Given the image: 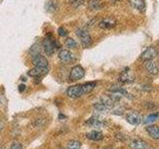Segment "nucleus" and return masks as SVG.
<instances>
[{"label":"nucleus","instance_id":"obj_1","mask_svg":"<svg viewBox=\"0 0 159 149\" xmlns=\"http://www.w3.org/2000/svg\"><path fill=\"white\" fill-rule=\"evenodd\" d=\"M97 83L91 82V83H86L84 84H76V86H72L68 88L67 89V96L71 98H79L83 97L84 94L89 93L93 88H96Z\"/></svg>","mask_w":159,"mask_h":149},{"label":"nucleus","instance_id":"obj_2","mask_svg":"<svg viewBox=\"0 0 159 149\" xmlns=\"http://www.w3.org/2000/svg\"><path fill=\"white\" fill-rule=\"evenodd\" d=\"M59 47V44L56 42V40L54 39V37L52 36V34H47L46 35V38L43 41V48H44V51L45 54L47 56L51 57L52 55L54 54L55 50Z\"/></svg>","mask_w":159,"mask_h":149},{"label":"nucleus","instance_id":"obj_3","mask_svg":"<svg viewBox=\"0 0 159 149\" xmlns=\"http://www.w3.org/2000/svg\"><path fill=\"white\" fill-rule=\"evenodd\" d=\"M77 36L80 38L81 40V43H82V46L84 48H89L92 46L93 44V40L89 33L84 28H78L77 31H76Z\"/></svg>","mask_w":159,"mask_h":149},{"label":"nucleus","instance_id":"obj_4","mask_svg":"<svg viewBox=\"0 0 159 149\" xmlns=\"http://www.w3.org/2000/svg\"><path fill=\"white\" fill-rule=\"evenodd\" d=\"M84 77V70L83 69V67L81 66H75L71 69L70 71V74H69V78L71 79L72 82L75 81H79Z\"/></svg>","mask_w":159,"mask_h":149},{"label":"nucleus","instance_id":"obj_5","mask_svg":"<svg viewBox=\"0 0 159 149\" xmlns=\"http://www.w3.org/2000/svg\"><path fill=\"white\" fill-rule=\"evenodd\" d=\"M108 92L111 93H116L119 97H128V98H132L131 94L129 93L126 89H124L123 88L119 87V86H116V84H113L111 88H108Z\"/></svg>","mask_w":159,"mask_h":149},{"label":"nucleus","instance_id":"obj_6","mask_svg":"<svg viewBox=\"0 0 159 149\" xmlns=\"http://www.w3.org/2000/svg\"><path fill=\"white\" fill-rule=\"evenodd\" d=\"M32 64L35 67H39V68H49V64L47 59L45 58L42 55H36V56H33L32 58Z\"/></svg>","mask_w":159,"mask_h":149},{"label":"nucleus","instance_id":"obj_7","mask_svg":"<svg viewBox=\"0 0 159 149\" xmlns=\"http://www.w3.org/2000/svg\"><path fill=\"white\" fill-rule=\"evenodd\" d=\"M156 56H157V50L154 47H148L141 54L140 59L143 60V61H149V60H153Z\"/></svg>","mask_w":159,"mask_h":149},{"label":"nucleus","instance_id":"obj_8","mask_svg":"<svg viewBox=\"0 0 159 149\" xmlns=\"http://www.w3.org/2000/svg\"><path fill=\"white\" fill-rule=\"evenodd\" d=\"M141 116L140 114L135 112V111H130L127 113L126 115V121L128 123H130L131 125H138L141 122Z\"/></svg>","mask_w":159,"mask_h":149},{"label":"nucleus","instance_id":"obj_9","mask_svg":"<svg viewBox=\"0 0 159 149\" xmlns=\"http://www.w3.org/2000/svg\"><path fill=\"white\" fill-rule=\"evenodd\" d=\"M49 71V68H39V67H34L31 69L30 71L27 73L28 76L32 77V78H39L43 76V74H46Z\"/></svg>","mask_w":159,"mask_h":149},{"label":"nucleus","instance_id":"obj_10","mask_svg":"<svg viewBox=\"0 0 159 149\" xmlns=\"http://www.w3.org/2000/svg\"><path fill=\"white\" fill-rule=\"evenodd\" d=\"M89 126L91 127H96V128H101V127H103L106 125V123H104V120L102 118H99L98 116H93L89 119V120L86 122Z\"/></svg>","mask_w":159,"mask_h":149},{"label":"nucleus","instance_id":"obj_11","mask_svg":"<svg viewBox=\"0 0 159 149\" xmlns=\"http://www.w3.org/2000/svg\"><path fill=\"white\" fill-rule=\"evenodd\" d=\"M58 57L62 62L68 63V62H72L74 60V54L71 51H69V50H61L59 52Z\"/></svg>","mask_w":159,"mask_h":149},{"label":"nucleus","instance_id":"obj_12","mask_svg":"<svg viewBox=\"0 0 159 149\" xmlns=\"http://www.w3.org/2000/svg\"><path fill=\"white\" fill-rule=\"evenodd\" d=\"M116 25V20L113 18H106L98 23L99 28L102 29H111Z\"/></svg>","mask_w":159,"mask_h":149},{"label":"nucleus","instance_id":"obj_13","mask_svg":"<svg viewBox=\"0 0 159 149\" xmlns=\"http://www.w3.org/2000/svg\"><path fill=\"white\" fill-rule=\"evenodd\" d=\"M118 81L122 84H131L134 82V77L130 72H122L118 78Z\"/></svg>","mask_w":159,"mask_h":149},{"label":"nucleus","instance_id":"obj_14","mask_svg":"<svg viewBox=\"0 0 159 149\" xmlns=\"http://www.w3.org/2000/svg\"><path fill=\"white\" fill-rule=\"evenodd\" d=\"M129 3H130V5L134 9L138 10V11H140V12L145 11L146 5L144 0H129Z\"/></svg>","mask_w":159,"mask_h":149},{"label":"nucleus","instance_id":"obj_15","mask_svg":"<svg viewBox=\"0 0 159 149\" xmlns=\"http://www.w3.org/2000/svg\"><path fill=\"white\" fill-rule=\"evenodd\" d=\"M145 68L147 70V72L151 74H158V67L155 64V62L153 60H149V61H146L145 64Z\"/></svg>","mask_w":159,"mask_h":149},{"label":"nucleus","instance_id":"obj_16","mask_svg":"<svg viewBox=\"0 0 159 149\" xmlns=\"http://www.w3.org/2000/svg\"><path fill=\"white\" fill-rule=\"evenodd\" d=\"M131 149H146L147 148V144L145 141L140 140V139H135V140H132L129 144Z\"/></svg>","mask_w":159,"mask_h":149},{"label":"nucleus","instance_id":"obj_17","mask_svg":"<svg viewBox=\"0 0 159 149\" xmlns=\"http://www.w3.org/2000/svg\"><path fill=\"white\" fill-rule=\"evenodd\" d=\"M87 138H89V140H93V141H99L102 140L103 138V135L101 131H98V130H93L91 132H88L87 133Z\"/></svg>","mask_w":159,"mask_h":149},{"label":"nucleus","instance_id":"obj_18","mask_svg":"<svg viewBox=\"0 0 159 149\" xmlns=\"http://www.w3.org/2000/svg\"><path fill=\"white\" fill-rule=\"evenodd\" d=\"M148 134L154 139H159V127L156 125H149L146 127Z\"/></svg>","mask_w":159,"mask_h":149},{"label":"nucleus","instance_id":"obj_19","mask_svg":"<svg viewBox=\"0 0 159 149\" xmlns=\"http://www.w3.org/2000/svg\"><path fill=\"white\" fill-rule=\"evenodd\" d=\"M101 102L106 106L107 109H111L114 106V102L109 96H103L101 97Z\"/></svg>","mask_w":159,"mask_h":149},{"label":"nucleus","instance_id":"obj_20","mask_svg":"<svg viewBox=\"0 0 159 149\" xmlns=\"http://www.w3.org/2000/svg\"><path fill=\"white\" fill-rule=\"evenodd\" d=\"M88 7L91 10L102 9V0H89V1H88Z\"/></svg>","mask_w":159,"mask_h":149},{"label":"nucleus","instance_id":"obj_21","mask_svg":"<svg viewBox=\"0 0 159 149\" xmlns=\"http://www.w3.org/2000/svg\"><path fill=\"white\" fill-rule=\"evenodd\" d=\"M41 44L40 43H37V44H34L33 46L30 48L29 50V53L32 55V56H36V55L40 54V51H41Z\"/></svg>","mask_w":159,"mask_h":149},{"label":"nucleus","instance_id":"obj_22","mask_svg":"<svg viewBox=\"0 0 159 149\" xmlns=\"http://www.w3.org/2000/svg\"><path fill=\"white\" fill-rule=\"evenodd\" d=\"M80 148H81V142L78 140H70L66 147V149H80Z\"/></svg>","mask_w":159,"mask_h":149},{"label":"nucleus","instance_id":"obj_23","mask_svg":"<svg viewBox=\"0 0 159 149\" xmlns=\"http://www.w3.org/2000/svg\"><path fill=\"white\" fill-rule=\"evenodd\" d=\"M65 45H66V47L69 49H76L78 47L77 42L72 38H67L65 40Z\"/></svg>","mask_w":159,"mask_h":149},{"label":"nucleus","instance_id":"obj_24","mask_svg":"<svg viewBox=\"0 0 159 149\" xmlns=\"http://www.w3.org/2000/svg\"><path fill=\"white\" fill-rule=\"evenodd\" d=\"M159 114L158 113H152V114H149L148 116L145 117V119L143 120V123L144 124H148V123H152L156 120V119L158 118Z\"/></svg>","mask_w":159,"mask_h":149},{"label":"nucleus","instance_id":"obj_25","mask_svg":"<svg viewBox=\"0 0 159 149\" xmlns=\"http://www.w3.org/2000/svg\"><path fill=\"white\" fill-rule=\"evenodd\" d=\"M58 9V5L55 1H49L47 3V10L50 12H55Z\"/></svg>","mask_w":159,"mask_h":149},{"label":"nucleus","instance_id":"obj_26","mask_svg":"<svg viewBox=\"0 0 159 149\" xmlns=\"http://www.w3.org/2000/svg\"><path fill=\"white\" fill-rule=\"evenodd\" d=\"M93 106H94V108H96L98 111H107V109L106 108V106H104L101 102L94 103Z\"/></svg>","mask_w":159,"mask_h":149},{"label":"nucleus","instance_id":"obj_27","mask_svg":"<svg viewBox=\"0 0 159 149\" xmlns=\"http://www.w3.org/2000/svg\"><path fill=\"white\" fill-rule=\"evenodd\" d=\"M58 34L60 35L61 37H66L67 35H68V31L66 29H65L64 27H60L58 29Z\"/></svg>","mask_w":159,"mask_h":149},{"label":"nucleus","instance_id":"obj_28","mask_svg":"<svg viewBox=\"0 0 159 149\" xmlns=\"http://www.w3.org/2000/svg\"><path fill=\"white\" fill-rule=\"evenodd\" d=\"M22 148V145H21V143H19V142H13L11 144V146H10V149H21Z\"/></svg>","mask_w":159,"mask_h":149},{"label":"nucleus","instance_id":"obj_29","mask_svg":"<svg viewBox=\"0 0 159 149\" xmlns=\"http://www.w3.org/2000/svg\"><path fill=\"white\" fill-rule=\"evenodd\" d=\"M83 2H84V0H77V1L72 2V5L74 7H79V6H81V5L83 4Z\"/></svg>","mask_w":159,"mask_h":149},{"label":"nucleus","instance_id":"obj_30","mask_svg":"<svg viewBox=\"0 0 159 149\" xmlns=\"http://www.w3.org/2000/svg\"><path fill=\"white\" fill-rule=\"evenodd\" d=\"M25 88H26V87H25L24 84H20V86L18 87L19 92H20V93H23V92H24V89H25Z\"/></svg>","mask_w":159,"mask_h":149},{"label":"nucleus","instance_id":"obj_31","mask_svg":"<svg viewBox=\"0 0 159 149\" xmlns=\"http://www.w3.org/2000/svg\"><path fill=\"white\" fill-rule=\"evenodd\" d=\"M4 126H5V123L2 120H0V131H1L2 129L4 128Z\"/></svg>","mask_w":159,"mask_h":149},{"label":"nucleus","instance_id":"obj_32","mask_svg":"<svg viewBox=\"0 0 159 149\" xmlns=\"http://www.w3.org/2000/svg\"><path fill=\"white\" fill-rule=\"evenodd\" d=\"M104 149H114V148H112V147H107V148H104Z\"/></svg>","mask_w":159,"mask_h":149},{"label":"nucleus","instance_id":"obj_33","mask_svg":"<svg viewBox=\"0 0 159 149\" xmlns=\"http://www.w3.org/2000/svg\"><path fill=\"white\" fill-rule=\"evenodd\" d=\"M75 1H77V0H70V2H71V3L72 2H75Z\"/></svg>","mask_w":159,"mask_h":149},{"label":"nucleus","instance_id":"obj_34","mask_svg":"<svg viewBox=\"0 0 159 149\" xmlns=\"http://www.w3.org/2000/svg\"><path fill=\"white\" fill-rule=\"evenodd\" d=\"M111 1H119V0H111Z\"/></svg>","mask_w":159,"mask_h":149},{"label":"nucleus","instance_id":"obj_35","mask_svg":"<svg viewBox=\"0 0 159 149\" xmlns=\"http://www.w3.org/2000/svg\"><path fill=\"white\" fill-rule=\"evenodd\" d=\"M58 149H64L63 147H60V148H58Z\"/></svg>","mask_w":159,"mask_h":149},{"label":"nucleus","instance_id":"obj_36","mask_svg":"<svg viewBox=\"0 0 159 149\" xmlns=\"http://www.w3.org/2000/svg\"><path fill=\"white\" fill-rule=\"evenodd\" d=\"M0 149H5L4 147H0Z\"/></svg>","mask_w":159,"mask_h":149}]
</instances>
